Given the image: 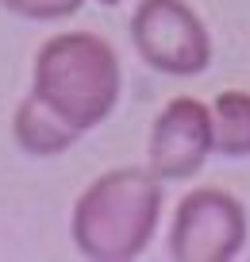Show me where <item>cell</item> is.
<instances>
[{"instance_id": "cell-1", "label": "cell", "mask_w": 250, "mask_h": 262, "mask_svg": "<svg viewBox=\"0 0 250 262\" xmlns=\"http://www.w3.org/2000/svg\"><path fill=\"white\" fill-rule=\"evenodd\" d=\"M162 220V178L150 170H108L81 189L70 235L93 262H131L150 247Z\"/></svg>"}, {"instance_id": "cell-2", "label": "cell", "mask_w": 250, "mask_h": 262, "mask_svg": "<svg viewBox=\"0 0 250 262\" xmlns=\"http://www.w3.org/2000/svg\"><path fill=\"white\" fill-rule=\"evenodd\" d=\"M123 70L112 42L93 31H58L39 47L31 66V93L62 120L85 131L100 127L120 104Z\"/></svg>"}, {"instance_id": "cell-3", "label": "cell", "mask_w": 250, "mask_h": 262, "mask_svg": "<svg viewBox=\"0 0 250 262\" xmlns=\"http://www.w3.org/2000/svg\"><path fill=\"white\" fill-rule=\"evenodd\" d=\"M131 42L166 77H196L212 62V35L185 0H139L131 12Z\"/></svg>"}, {"instance_id": "cell-4", "label": "cell", "mask_w": 250, "mask_h": 262, "mask_svg": "<svg viewBox=\"0 0 250 262\" xmlns=\"http://www.w3.org/2000/svg\"><path fill=\"white\" fill-rule=\"evenodd\" d=\"M246 208L235 193L200 185L181 196L170 224V258L177 262H231L246 247Z\"/></svg>"}, {"instance_id": "cell-5", "label": "cell", "mask_w": 250, "mask_h": 262, "mask_svg": "<svg viewBox=\"0 0 250 262\" xmlns=\"http://www.w3.org/2000/svg\"><path fill=\"white\" fill-rule=\"evenodd\" d=\"M208 155H216L212 104L196 97H173L150 123L146 170L162 181H185L204 170Z\"/></svg>"}, {"instance_id": "cell-6", "label": "cell", "mask_w": 250, "mask_h": 262, "mask_svg": "<svg viewBox=\"0 0 250 262\" xmlns=\"http://www.w3.org/2000/svg\"><path fill=\"white\" fill-rule=\"evenodd\" d=\"M12 139H16V147L24 150V155H31V158H58V155H65V150L77 147L81 131L73 127L70 120H62L47 100H39L35 93H27V97L19 100L16 116H12Z\"/></svg>"}, {"instance_id": "cell-7", "label": "cell", "mask_w": 250, "mask_h": 262, "mask_svg": "<svg viewBox=\"0 0 250 262\" xmlns=\"http://www.w3.org/2000/svg\"><path fill=\"white\" fill-rule=\"evenodd\" d=\"M212 139L216 155L250 158V93L227 89L212 100Z\"/></svg>"}, {"instance_id": "cell-8", "label": "cell", "mask_w": 250, "mask_h": 262, "mask_svg": "<svg viewBox=\"0 0 250 262\" xmlns=\"http://www.w3.org/2000/svg\"><path fill=\"white\" fill-rule=\"evenodd\" d=\"M85 0H0V8L12 12L19 19H35V24H54V19H70L81 12Z\"/></svg>"}, {"instance_id": "cell-9", "label": "cell", "mask_w": 250, "mask_h": 262, "mask_svg": "<svg viewBox=\"0 0 250 262\" xmlns=\"http://www.w3.org/2000/svg\"><path fill=\"white\" fill-rule=\"evenodd\" d=\"M100 4H108V8H112V4H120V0H100Z\"/></svg>"}]
</instances>
